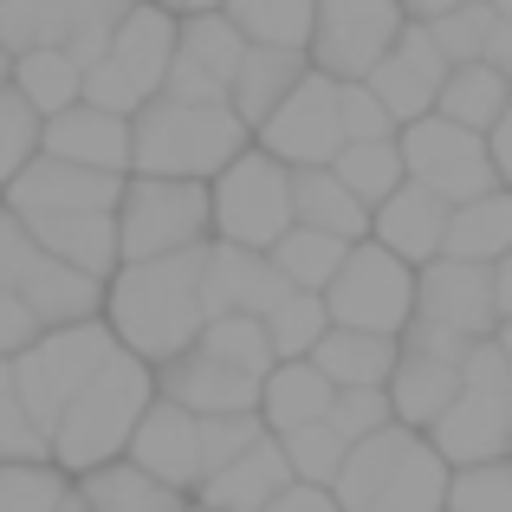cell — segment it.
Returning a JSON list of instances; mask_svg holds the SVG:
<instances>
[{
  "label": "cell",
  "mask_w": 512,
  "mask_h": 512,
  "mask_svg": "<svg viewBox=\"0 0 512 512\" xmlns=\"http://www.w3.org/2000/svg\"><path fill=\"white\" fill-rule=\"evenodd\" d=\"M396 150H402V175H409V182H422V188H435L448 208L480 201V195H493V188H500L493 156H487V137L448 124V117L402 124V130H396Z\"/></svg>",
  "instance_id": "obj_10"
},
{
  "label": "cell",
  "mask_w": 512,
  "mask_h": 512,
  "mask_svg": "<svg viewBox=\"0 0 512 512\" xmlns=\"http://www.w3.org/2000/svg\"><path fill=\"white\" fill-rule=\"evenodd\" d=\"M325 312L344 331H376V338H402V325L415 318V266H402L396 253H383L376 240H357L344 253L338 279L325 286Z\"/></svg>",
  "instance_id": "obj_8"
},
{
  "label": "cell",
  "mask_w": 512,
  "mask_h": 512,
  "mask_svg": "<svg viewBox=\"0 0 512 512\" xmlns=\"http://www.w3.org/2000/svg\"><path fill=\"white\" fill-rule=\"evenodd\" d=\"M130 7H137V0H59L65 52L78 59V72H85V65H98L104 52H111V33L130 20Z\"/></svg>",
  "instance_id": "obj_38"
},
{
  "label": "cell",
  "mask_w": 512,
  "mask_h": 512,
  "mask_svg": "<svg viewBox=\"0 0 512 512\" xmlns=\"http://www.w3.org/2000/svg\"><path fill=\"white\" fill-rule=\"evenodd\" d=\"M117 357V338L104 318H85V325H59V331H39L33 344L13 357V383H20V402L33 415V428L52 441L59 415L72 409V396Z\"/></svg>",
  "instance_id": "obj_5"
},
{
  "label": "cell",
  "mask_w": 512,
  "mask_h": 512,
  "mask_svg": "<svg viewBox=\"0 0 512 512\" xmlns=\"http://www.w3.org/2000/svg\"><path fill=\"white\" fill-rule=\"evenodd\" d=\"M253 150H266L273 163L286 169H331V156L344 150V130H338V85L325 72H305L299 91L253 130Z\"/></svg>",
  "instance_id": "obj_11"
},
{
  "label": "cell",
  "mask_w": 512,
  "mask_h": 512,
  "mask_svg": "<svg viewBox=\"0 0 512 512\" xmlns=\"http://www.w3.org/2000/svg\"><path fill=\"white\" fill-rule=\"evenodd\" d=\"M487 156H493V175H500V188L512 195V104H506V117L487 130Z\"/></svg>",
  "instance_id": "obj_53"
},
{
  "label": "cell",
  "mask_w": 512,
  "mask_h": 512,
  "mask_svg": "<svg viewBox=\"0 0 512 512\" xmlns=\"http://www.w3.org/2000/svg\"><path fill=\"white\" fill-rule=\"evenodd\" d=\"M104 325H111L117 350H130L137 363H169L182 350H195L201 325V247L169 253V260H124L104 279Z\"/></svg>",
  "instance_id": "obj_1"
},
{
  "label": "cell",
  "mask_w": 512,
  "mask_h": 512,
  "mask_svg": "<svg viewBox=\"0 0 512 512\" xmlns=\"http://www.w3.org/2000/svg\"><path fill=\"white\" fill-rule=\"evenodd\" d=\"M0 461H52L46 454V435L33 428L20 402V383H13V363L0 357Z\"/></svg>",
  "instance_id": "obj_46"
},
{
  "label": "cell",
  "mask_w": 512,
  "mask_h": 512,
  "mask_svg": "<svg viewBox=\"0 0 512 512\" xmlns=\"http://www.w3.org/2000/svg\"><path fill=\"white\" fill-rule=\"evenodd\" d=\"M39 156H59V163L98 169V175H130V117L72 104V111L39 124Z\"/></svg>",
  "instance_id": "obj_20"
},
{
  "label": "cell",
  "mask_w": 512,
  "mask_h": 512,
  "mask_svg": "<svg viewBox=\"0 0 512 512\" xmlns=\"http://www.w3.org/2000/svg\"><path fill=\"white\" fill-rule=\"evenodd\" d=\"M72 487H78V500H85L91 512H188L182 493L156 487V480L137 474L130 461H111V467H98V474L72 480Z\"/></svg>",
  "instance_id": "obj_32"
},
{
  "label": "cell",
  "mask_w": 512,
  "mask_h": 512,
  "mask_svg": "<svg viewBox=\"0 0 512 512\" xmlns=\"http://www.w3.org/2000/svg\"><path fill=\"white\" fill-rule=\"evenodd\" d=\"M338 130H344V143H383V137H396V117L357 78V85H338Z\"/></svg>",
  "instance_id": "obj_48"
},
{
  "label": "cell",
  "mask_w": 512,
  "mask_h": 512,
  "mask_svg": "<svg viewBox=\"0 0 512 512\" xmlns=\"http://www.w3.org/2000/svg\"><path fill=\"white\" fill-rule=\"evenodd\" d=\"M175 26H182V20H169L163 7L137 0V7H130V20L111 33V52H104V59H111L117 72L143 91V98H156V91H163V78H169V65H175Z\"/></svg>",
  "instance_id": "obj_25"
},
{
  "label": "cell",
  "mask_w": 512,
  "mask_h": 512,
  "mask_svg": "<svg viewBox=\"0 0 512 512\" xmlns=\"http://www.w3.org/2000/svg\"><path fill=\"white\" fill-rule=\"evenodd\" d=\"M512 253V195L493 188L480 201H461L448 214V247L441 260H474V266H500Z\"/></svg>",
  "instance_id": "obj_29"
},
{
  "label": "cell",
  "mask_w": 512,
  "mask_h": 512,
  "mask_svg": "<svg viewBox=\"0 0 512 512\" xmlns=\"http://www.w3.org/2000/svg\"><path fill=\"white\" fill-rule=\"evenodd\" d=\"M188 512H214V506H195V500H188Z\"/></svg>",
  "instance_id": "obj_61"
},
{
  "label": "cell",
  "mask_w": 512,
  "mask_h": 512,
  "mask_svg": "<svg viewBox=\"0 0 512 512\" xmlns=\"http://www.w3.org/2000/svg\"><path fill=\"white\" fill-rule=\"evenodd\" d=\"M331 175H338V182L363 201V208H383V201L396 195L402 182H409V175H402L396 137H383V143H344V150L331 156Z\"/></svg>",
  "instance_id": "obj_35"
},
{
  "label": "cell",
  "mask_w": 512,
  "mask_h": 512,
  "mask_svg": "<svg viewBox=\"0 0 512 512\" xmlns=\"http://www.w3.org/2000/svg\"><path fill=\"white\" fill-rule=\"evenodd\" d=\"M286 292L292 286L273 273L266 253H240V247H221V240L201 247V312L208 318H234V312L266 318Z\"/></svg>",
  "instance_id": "obj_18"
},
{
  "label": "cell",
  "mask_w": 512,
  "mask_h": 512,
  "mask_svg": "<svg viewBox=\"0 0 512 512\" xmlns=\"http://www.w3.org/2000/svg\"><path fill=\"white\" fill-rule=\"evenodd\" d=\"M266 512H344V506L331 500V487H299V480H292V487L279 493Z\"/></svg>",
  "instance_id": "obj_52"
},
{
  "label": "cell",
  "mask_w": 512,
  "mask_h": 512,
  "mask_svg": "<svg viewBox=\"0 0 512 512\" xmlns=\"http://www.w3.org/2000/svg\"><path fill=\"white\" fill-rule=\"evenodd\" d=\"M292 227H318L331 240H370V208L331 169H292Z\"/></svg>",
  "instance_id": "obj_28"
},
{
  "label": "cell",
  "mask_w": 512,
  "mask_h": 512,
  "mask_svg": "<svg viewBox=\"0 0 512 512\" xmlns=\"http://www.w3.org/2000/svg\"><path fill=\"white\" fill-rule=\"evenodd\" d=\"M33 156H39V111L13 85H0V195Z\"/></svg>",
  "instance_id": "obj_43"
},
{
  "label": "cell",
  "mask_w": 512,
  "mask_h": 512,
  "mask_svg": "<svg viewBox=\"0 0 512 512\" xmlns=\"http://www.w3.org/2000/svg\"><path fill=\"white\" fill-rule=\"evenodd\" d=\"M415 318L435 331H454L461 344H480L500 331V305H493V266L474 260H428L415 266Z\"/></svg>",
  "instance_id": "obj_12"
},
{
  "label": "cell",
  "mask_w": 512,
  "mask_h": 512,
  "mask_svg": "<svg viewBox=\"0 0 512 512\" xmlns=\"http://www.w3.org/2000/svg\"><path fill=\"white\" fill-rule=\"evenodd\" d=\"M396 7H402V20H409V26H428V20H441V13L467 7V0H396Z\"/></svg>",
  "instance_id": "obj_54"
},
{
  "label": "cell",
  "mask_w": 512,
  "mask_h": 512,
  "mask_svg": "<svg viewBox=\"0 0 512 512\" xmlns=\"http://www.w3.org/2000/svg\"><path fill=\"white\" fill-rule=\"evenodd\" d=\"M383 396H389L396 428L428 435V428L454 409V396H461V363H441V357H415V350H402L396 370H389V383H383Z\"/></svg>",
  "instance_id": "obj_22"
},
{
  "label": "cell",
  "mask_w": 512,
  "mask_h": 512,
  "mask_svg": "<svg viewBox=\"0 0 512 512\" xmlns=\"http://www.w3.org/2000/svg\"><path fill=\"white\" fill-rule=\"evenodd\" d=\"M0 46H7V59H26V52L65 46L59 0H0Z\"/></svg>",
  "instance_id": "obj_39"
},
{
  "label": "cell",
  "mask_w": 512,
  "mask_h": 512,
  "mask_svg": "<svg viewBox=\"0 0 512 512\" xmlns=\"http://www.w3.org/2000/svg\"><path fill=\"white\" fill-rule=\"evenodd\" d=\"M312 72V59L305 52H273V46H247L234 65V85H227V111L247 124V137L266 124V117L279 111V104L299 91V78Z\"/></svg>",
  "instance_id": "obj_23"
},
{
  "label": "cell",
  "mask_w": 512,
  "mask_h": 512,
  "mask_svg": "<svg viewBox=\"0 0 512 512\" xmlns=\"http://www.w3.org/2000/svg\"><path fill=\"white\" fill-rule=\"evenodd\" d=\"M78 104H91V111H111V117H137L143 104V91L130 85L124 72H117L111 59H98V65H85V85H78Z\"/></svg>",
  "instance_id": "obj_49"
},
{
  "label": "cell",
  "mask_w": 512,
  "mask_h": 512,
  "mask_svg": "<svg viewBox=\"0 0 512 512\" xmlns=\"http://www.w3.org/2000/svg\"><path fill=\"white\" fill-rule=\"evenodd\" d=\"M124 461L137 467V474H150L156 487L182 493V500H195L201 480H208V474H201V428H195V415L175 409V402H163V396H156L150 415L137 422Z\"/></svg>",
  "instance_id": "obj_15"
},
{
  "label": "cell",
  "mask_w": 512,
  "mask_h": 512,
  "mask_svg": "<svg viewBox=\"0 0 512 512\" xmlns=\"http://www.w3.org/2000/svg\"><path fill=\"white\" fill-rule=\"evenodd\" d=\"M448 214L454 208L435 195V188L402 182L383 208H370V240L383 253H396L402 266H428V260H441V247H448Z\"/></svg>",
  "instance_id": "obj_19"
},
{
  "label": "cell",
  "mask_w": 512,
  "mask_h": 512,
  "mask_svg": "<svg viewBox=\"0 0 512 512\" xmlns=\"http://www.w3.org/2000/svg\"><path fill=\"white\" fill-rule=\"evenodd\" d=\"M247 124L227 104H175L150 98L130 117V175H163V182H214L240 150Z\"/></svg>",
  "instance_id": "obj_3"
},
{
  "label": "cell",
  "mask_w": 512,
  "mask_h": 512,
  "mask_svg": "<svg viewBox=\"0 0 512 512\" xmlns=\"http://www.w3.org/2000/svg\"><path fill=\"white\" fill-rule=\"evenodd\" d=\"M208 214H214V240H221V247L273 253L279 240L292 234V169L247 143V150L208 182Z\"/></svg>",
  "instance_id": "obj_6"
},
{
  "label": "cell",
  "mask_w": 512,
  "mask_h": 512,
  "mask_svg": "<svg viewBox=\"0 0 512 512\" xmlns=\"http://www.w3.org/2000/svg\"><path fill=\"white\" fill-rule=\"evenodd\" d=\"M72 493V474L52 461H0V512H59Z\"/></svg>",
  "instance_id": "obj_40"
},
{
  "label": "cell",
  "mask_w": 512,
  "mask_h": 512,
  "mask_svg": "<svg viewBox=\"0 0 512 512\" xmlns=\"http://www.w3.org/2000/svg\"><path fill=\"white\" fill-rule=\"evenodd\" d=\"M506 461H512V441H506Z\"/></svg>",
  "instance_id": "obj_63"
},
{
  "label": "cell",
  "mask_w": 512,
  "mask_h": 512,
  "mask_svg": "<svg viewBox=\"0 0 512 512\" xmlns=\"http://www.w3.org/2000/svg\"><path fill=\"white\" fill-rule=\"evenodd\" d=\"M260 325H266V344H273L279 363H305L318 350V338L331 331V312H325V299H318V292H286V299H279Z\"/></svg>",
  "instance_id": "obj_36"
},
{
  "label": "cell",
  "mask_w": 512,
  "mask_h": 512,
  "mask_svg": "<svg viewBox=\"0 0 512 512\" xmlns=\"http://www.w3.org/2000/svg\"><path fill=\"white\" fill-rule=\"evenodd\" d=\"M195 428H201V474H221V467L240 461L253 441H266L260 415H208V422H195Z\"/></svg>",
  "instance_id": "obj_47"
},
{
  "label": "cell",
  "mask_w": 512,
  "mask_h": 512,
  "mask_svg": "<svg viewBox=\"0 0 512 512\" xmlns=\"http://www.w3.org/2000/svg\"><path fill=\"white\" fill-rule=\"evenodd\" d=\"M350 247H357V240H331V234H318V227H292L266 260H273V273L286 279L292 292H318V299H325V286L338 279Z\"/></svg>",
  "instance_id": "obj_33"
},
{
  "label": "cell",
  "mask_w": 512,
  "mask_h": 512,
  "mask_svg": "<svg viewBox=\"0 0 512 512\" xmlns=\"http://www.w3.org/2000/svg\"><path fill=\"white\" fill-rule=\"evenodd\" d=\"M506 85H512V65H506Z\"/></svg>",
  "instance_id": "obj_62"
},
{
  "label": "cell",
  "mask_w": 512,
  "mask_h": 512,
  "mask_svg": "<svg viewBox=\"0 0 512 512\" xmlns=\"http://www.w3.org/2000/svg\"><path fill=\"white\" fill-rule=\"evenodd\" d=\"M331 500L344 512H448V467L422 435L383 428L344 454Z\"/></svg>",
  "instance_id": "obj_4"
},
{
  "label": "cell",
  "mask_w": 512,
  "mask_h": 512,
  "mask_svg": "<svg viewBox=\"0 0 512 512\" xmlns=\"http://www.w3.org/2000/svg\"><path fill=\"white\" fill-rule=\"evenodd\" d=\"M448 72L454 65L441 59V46L428 39V26H402L396 52H389L363 85L376 91V104H383V111L396 117V130H402V124L435 117V98H441V85H448Z\"/></svg>",
  "instance_id": "obj_16"
},
{
  "label": "cell",
  "mask_w": 512,
  "mask_h": 512,
  "mask_svg": "<svg viewBox=\"0 0 512 512\" xmlns=\"http://www.w3.org/2000/svg\"><path fill=\"white\" fill-rule=\"evenodd\" d=\"M493 344H500V357H506V370H512V318H506L500 331H493Z\"/></svg>",
  "instance_id": "obj_57"
},
{
  "label": "cell",
  "mask_w": 512,
  "mask_h": 512,
  "mask_svg": "<svg viewBox=\"0 0 512 512\" xmlns=\"http://www.w3.org/2000/svg\"><path fill=\"white\" fill-rule=\"evenodd\" d=\"M461 396H500V402H512V370H506V357H500V344H493V338L467 344V357H461Z\"/></svg>",
  "instance_id": "obj_50"
},
{
  "label": "cell",
  "mask_w": 512,
  "mask_h": 512,
  "mask_svg": "<svg viewBox=\"0 0 512 512\" xmlns=\"http://www.w3.org/2000/svg\"><path fill=\"white\" fill-rule=\"evenodd\" d=\"M448 512H512V461L454 467L448 474Z\"/></svg>",
  "instance_id": "obj_44"
},
{
  "label": "cell",
  "mask_w": 512,
  "mask_h": 512,
  "mask_svg": "<svg viewBox=\"0 0 512 512\" xmlns=\"http://www.w3.org/2000/svg\"><path fill=\"white\" fill-rule=\"evenodd\" d=\"M396 357H402V344H396V338H376V331H344V325H331L305 363H312V370L325 376L331 389H383V383H389V370H396Z\"/></svg>",
  "instance_id": "obj_26"
},
{
  "label": "cell",
  "mask_w": 512,
  "mask_h": 512,
  "mask_svg": "<svg viewBox=\"0 0 512 512\" xmlns=\"http://www.w3.org/2000/svg\"><path fill=\"white\" fill-rule=\"evenodd\" d=\"M506 104H512L506 72L487 65V59H474V65H454V72H448V85H441V98H435V117H448V124L487 137V130L506 117Z\"/></svg>",
  "instance_id": "obj_30"
},
{
  "label": "cell",
  "mask_w": 512,
  "mask_h": 512,
  "mask_svg": "<svg viewBox=\"0 0 512 512\" xmlns=\"http://www.w3.org/2000/svg\"><path fill=\"white\" fill-rule=\"evenodd\" d=\"M7 78H13V59H7V46H0V85H7Z\"/></svg>",
  "instance_id": "obj_60"
},
{
  "label": "cell",
  "mask_w": 512,
  "mask_h": 512,
  "mask_svg": "<svg viewBox=\"0 0 512 512\" xmlns=\"http://www.w3.org/2000/svg\"><path fill=\"white\" fill-rule=\"evenodd\" d=\"M286 487H292V467H286V454H279V441L266 435V441H253L240 461H227L221 474L201 480L195 506H214V512H266Z\"/></svg>",
  "instance_id": "obj_24"
},
{
  "label": "cell",
  "mask_w": 512,
  "mask_h": 512,
  "mask_svg": "<svg viewBox=\"0 0 512 512\" xmlns=\"http://www.w3.org/2000/svg\"><path fill=\"white\" fill-rule=\"evenodd\" d=\"M195 350H208L214 363H227V370H240V376H253L260 383L266 370H273V344H266V325L260 318H247V312H234V318H208L201 325V338H195Z\"/></svg>",
  "instance_id": "obj_37"
},
{
  "label": "cell",
  "mask_w": 512,
  "mask_h": 512,
  "mask_svg": "<svg viewBox=\"0 0 512 512\" xmlns=\"http://www.w3.org/2000/svg\"><path fill=\"white\" fill-rule=\"evenodd\" d=\"M402 26L409 20H402L396 0H318L305 59H312V72H325L331 85H357V78H370L376 65L396 52Z\"/></svg>",
  "instance_id": "obj_9"
},
{
  "label": "cell",
  "mask_w": 512,
  "mask_h": 512,
  "mask_svg": "<svg viewBox=\"0 0 512 512\" xmlns=\"http://www.w3.org/2000/svg\"><path fill=\"white\" fill-rule=\"evenodd\" d=\"M156 396L188 409L195 422H208V415H260V383L214 363L208 350H182V357L156 363Z\"/></svg>",
  "instance_id": "obj_17"
},
{
  "label": "cell",
  "mask_w": 512,
  "mask_h": 512,
  "mask_svg": "<svg viewBox=\"0 0 512 512\" xmlns=\"http://www.w3.org/2000/svg\"><path fill=\"white\" fill-rule=\"evenodd\" d=\"M33 338H39V318L26 312V305L13 299V292H0V357L13 363V357H20V350L33 344Z\"/></svg>",
  "instance_id": "obj_51"
},
{
  "label": "cell",
  "mask_w": 512,
  "mask_h": 512,
  "mask_svg": "<svg viewBox=\"0 0 512 512\" xmlns=\"http://www.w3.org/2000/svg\"><path fill=\"white\" fill-rule=\"evenodd\" d=\"M428 448L441 454V467H487L506 461V441H512V402L500 396H454V409L428 428Z\"/></svg>",
  "instance_id": "obj_21"
},
{
  "label": "cell",
  "mask_w": 512,
  "mask_h": 512,
  "mask_svg": "<svg viewBox=\"0 0 512 512\" xmlns=\"http://www.w3.org/2000/svg\"><path fill=\"white\" fill-rule=\"evenodd\" d=\"M59 512H91V506L78 500V487H72V493H65V500H59Z\"/></svg>",
  "instance_id": "obj_59"
},
{
  "label": "cell",
  "mask_w": 512,
  "mask_h": 512,
  "mask_svg": "<svg viewBox=\"0 0 512 512\" xmlns=\"http://www.w3.org/2000/svg\"><path fill=\"white\" fill-rule=\"evenodd\" d=\"M428 39L441 46V59H448V65H474V59H487L493 7H487V0H467V7H454V13H441V20H428Z\"/></svg>",
  "instance_id": "obj_42"
},
{
  "label": "cell",
  "mask_w": 512,
  "mask_h": 512,
  "mask_svg": "<svg viewBox=\"0 0 512 512\" xmlns=\"http://www.w3.org/2000/svg\"><path fill=\"white\" fill-rule=\"evenodd\" d=\"M487 7H493V20H500V26H512V0H487Z\"/></svg>",
  "instance_id": "obj_58"
},
{
  "label": "cell",
  "mask_w": 512,
  "mask_h": 512,
  "mask_svg": "<svg viewBox=\"0 0 512 512\" xmlns=\"http://www.w3.org/2000/svg\"><path fill=\"white\" fill-rule=\"evenodd\" d=\"M325 428L344 441V448H357V441L396 428V415H389V396H383V389H338V396H331Z\"/></svg>",
  "instance_id": "obj_45"
},
{
  "label": "cell",
  "mask_w": 512,
  "mask_h": 512,
  "mask_svg": "<svg viewBox=\"0 0 512 512\" xmlns=\"http://www.w3.org/2000/svg\"><path fill=\"white\" fill-rule=\"evenodd\" d=\"M150 7H163L169 20H195V13H221L227 0H150Z\"/></svg>",
  "instance_id": "obj_55"
},
{
  "label": "cell",
  "mask_w": 512,
  "mask_h": 512,
  "mask_svg": "<svg viewBox=\"0 0 512 512\" xmlns=\"http://www.w3.org/2000/svg\"><path fill=\"white\" fill-rule=\"evenodd\" d=\"M214 240L208 182H163V175H130L117 201V260H169Z\"/></svg>",
  "instance_id": "obj_7"
},
{
  "label": "cell",
  "mask_w": 512,
  "mask_h": 512,
  "mask_svg": "<svg viewBox=\"0 0 512 512\" xmlns=\"http://www.w3.org/2000/svg\"><path fill=\"white\" fill-rule=\"evenodd\" d=\"M7 85L33 104L39 124H46V117H59V111H72V104H78L85 72H78V59L65 46H52V52H26V59H13V78H7Z\"/></svg>",
  "instance_id": "obj_34"
},
{
  "label": "cell",
  "mask_w": 512,
  "mask_h": 512,
  "mask_svg": "<svg viewBox=\"0 0 512 512\" xmlns=\"http://www.w3.org/2000/svg\"><path fill=\"white\" fill-rule=\"evenodd\" d=\"M493 305H500V325H506V318H512V253L493 266Z\"/></svg>",
  "instance_id": "obj_56"
},
{
  "label": "cell",
  "mask_w": 512,
  "mask_h": 512,
  "mask_svg": "<svg viewBox=\"0 0 512 512\" xmlns=\"http://www.w3.org/2000/svg\"><path fill=\"white\" fill-rule=\"evenodd\" d=\"M331 396H338V389H331L312 363H273V370L260 376V422H266V435L279 441V435H292V428L325 422Z\"/></svg>",
  "instance_id": "obj_27"
},
{
  "label": "cell",
  "mask_w": 512,
  "mask_h": 512,
  "mask_svg": "<svg viewBox=\"0 0 512 512\" xmlns=\"http://www.w3.org/2000/svg\"><path fill=\"white\" fill-rule=\"evenodd\" d=\"M279 454H286V467H292V480H299V487H331L350 448L331 435L325 422H312V428H292V435H279Z\"/></svg>",
  "instance_id": "obj_41"
},
{
  "label": "cell",
  "mask_w": 512,
  "mask_h": 512,
  "mask_svg": "<svg viewBox=\"0 0 512 512\" xmlns=\"http://www.w3.org/2000/svg\"><path fill=\"white\" fill-rule=\"evenodd\" d=\"M130 175H98V169H78L59 163V156H33L20 175L7 182L0 208L13 221H33V214H117Z\"/></svg>",
  "instance_id": "obj_13"
},
{
  "label": "cell",
  "mask_w": 512,
  "mask_h": 512,
  "mask_svg": "<svg viewBox=\"0 0 512 512\" xmlns=\"http://www.w3.org/2000/svg\"><path fill=\"white\" fill-rule=\"evenodd\" d=\"M227 20L247 46H273V52H305L312 46V13L318 0H227Z\"/></svg>",
  "instance_id": "obj_31"
},
{
  "label": "cell",
  "mask_w": 512,
  "mask_h": 512,
  "mask_svg": "<svg viewBox=\"0 0 512 512\" xmlns=\"http://www.w3.org/2000/svg\"><path fill=\"white\" fill-rule=\"evenodd\" d=\"M247 52V39L234 33L227 13H195V20L175 26V65L163 78L156 98L175 104H227V85H234V65Z\"/></svg>",
  "instance_id": "obj_14"
},
{
  "label": "cell",
  "mask_w": 512,
  "mask_h": 512,
  "mask_svg": "<svg viewBox=\"0 0 512 512\" xmlns=\"http://www.w3.org/2000/svg\"><path fill=\"white\" fill-rule=\"evenodd\" d=\"M150 402H156V370L137 363L130 350H117V357L72 396V409L59 415V428H52V441H46L52 467L85 480V474H98V467L124 461V448H130V435H137V422L150 415Z\"/></svg>",
  "instance_id": "obj_2"
}]
</instances>
